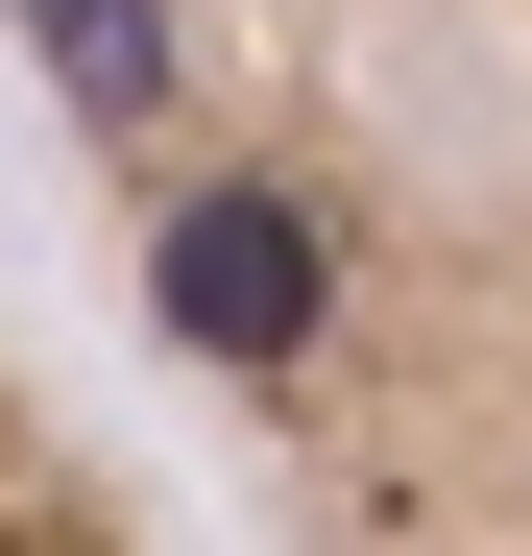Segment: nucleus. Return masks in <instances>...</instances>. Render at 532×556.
I'll return each instance as SVG.
<instances>
[{
    "instance_id": "obj_1",
    "label": "nucleus",
    "mask_w": 532,
    "mask_h": 556,
    "mask_svg": "<svg viewBox=\"0 0 532 556\" xmlns=\"http://www.w3.org/2000/svg\"><path fill=\"white\" fill-rule=\"evenodd\" d=\"M49 122L122 169H242L315 266L266 435L364 532L532 508V0H0Z\"/></svg>"
}]
</instances>
